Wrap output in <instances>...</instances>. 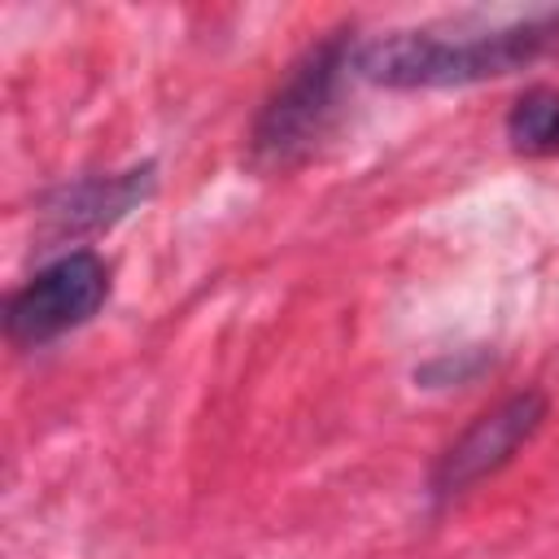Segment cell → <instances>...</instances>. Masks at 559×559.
Here are the masks:
<instances>
[{"label":"cell","mask_w":559,"mask_h":559,"mask_svg":"<svg viewBox=\"0 0 559 559\" xmlns=\"http://www.w3.org/2000/svg\"><path fill=\"white\" fill-rule=\"evenodd\" d=\"M354 26L341 22L288 61L245 135V157L258 175H288L332 140L345 109V83L354 79Z\"/></svg>","instance_id":"7a4b0ae2"},{"label":"cell","mask_w":559,"mask_h":559,"mask_svg":"<svg viewBox=\"0 0 559 559\" xmlns=\"http://www.w3.org/2000/svg\"><path fill=\"white\" fill-rule=\"evenodd\" d=\"M507 144L520 157H559V87L533 83L507 109Z\"/></svg>","instance_id":"8992f818"},{"label":"cell","mask_w":559,"mask_h":559,"mask_svg":"<svg viewBox=\"0 0 559 559\" xmlns=\"http://www.w3.org/2000/svg\"><path fill=\"white\" fill-rule=\"evenodd\" d=\"M114 293V266L105 253L79 245L48 258L31 280H22L0 310L4 341L13 349H44L83 323H92Z\"/></svg>","instance_id":"3957f363"},{"label":"cell","mask_w":559,"mask_h":559,"mask_svg":"<svg viewBox=\"0 0 559 559\" xmlns=\"http://www.w3.org/2000/svg\"><path fill=\"white\" fill-rule=\"evenodd\" d=\"M550 419V397L542 389H515L489 411H480L428 467V498L432 507H450L467 498L480 480L498 476Z\"/></svg>","instance_id":"277c9868"},{"label":"cell","mask_w":559,"mask_h":559,"mask_svg":"<svg viewBox=\"0 0 559 559\" xmlns=\"http://www.w3.org/2000/svg\"><path fill=\"white\" fill-rule=\"evenodd\" d=\"M559 48V9L515 17L485 31H389L358 39L354 79L389 92L419 87H472L489 79L520 74Z\"/></svg>","instance_id":"6da1fadb"},{"label":"cell","mask_w":559,"mask_h":559,"mask_svg":"<svg viewBox=\"0 0 559 559\" xmlns=\"http://www.w3.org/2000/svg\"><path fill=\"white\" fill-rule=\"evenodd\" d=\"M157 192V162H135L122 170L79 175L48 188L35 205V236L44 245H66L118 227Z\"/></svg>","instance_id":"5b68a950"},{"label":"cell","mask_w":559,"mask_h":559,"mask_svg":"<svg viewBox=\"0 0 559 559\" xmlns=\"http://www.w3.org/2000/svg\"><path fill=\"white\" fill-rule=\"evenodd\" d=\"M489 362H493V358H489V354H480V349H454V354H437L432 362L415 367V384H424V389H445V384H463V380L480 376V371H485Z\"/></svg>","instance_id":"52a82bcc"}]
</instances>
